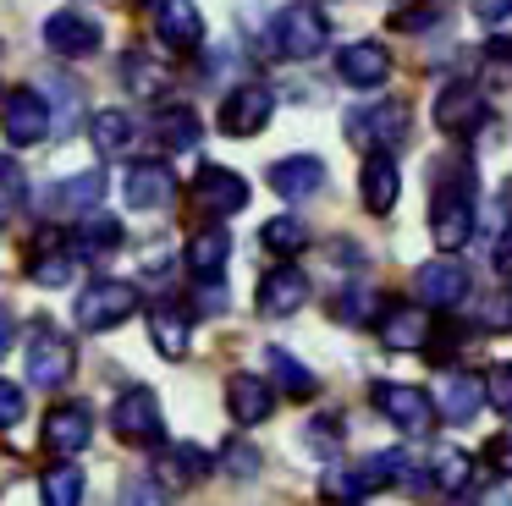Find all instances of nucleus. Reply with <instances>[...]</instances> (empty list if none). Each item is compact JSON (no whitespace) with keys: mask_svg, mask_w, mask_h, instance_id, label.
<instances>
[{"mask_svg":"<svg viewBox=\"0 0 512 506\" xmlns=\"http://www.w3.org/2000/svg\"><path fill=\"white\" fill-rule=\"evenodd\" d=\"M23 198H28V182H23V165L12 160V154H0V226L23 209Z\"/></svg>","mask_w":512,"mask_h":506,"instance_id":"nucleus-35","label":"nucleus"},{"mask_svg":"<svg viewBox=\"0 0 512 506\" xmlns=\"http://www.w3.org/2000/svg\"><path fill=\"white\" fill-rule=\"evenodd\" d=\"M485 457H490V468H496V473H507V479H512V435L490 440V451H485Z\"/></svg>","mask_w":512,"mask_h":506,"instance_id":"nucleus-44","label":"nucleus"},{"mask_svg":"<svg viewBox=\"0 0 512 506\" xmlns=\"http://www.w3.org/2000/svg\"><path fill=\"white\" fill-rule=\"evenodd\" d=\"M122 506H166V495H160L149 479H127L122 484Z\"/></svg>","mask_w":512,"mask_h":506,"instance_id":"nucleus-42","label":"nucleus"},{"mask_svg":"<svg viewBox=\"0 0 512 506\" xmlns=\"http://www.w3.org/2000/svg\"><path fill=\"white\" fill-rule=\"evenodd\" d=\"M133 6H144V0H133Z\"/></svg>","mask_w":512,"mask_h":506,"instance_id":"nucleus-46","label":"nucleus"},{"mask_svg":"<svg viewBox=\"0 0 512 506\" xmlns=\"http://www.w3.org/2000/svg\"><path fill=\"white\" fill-rule=\"evenodd\" d=\"M122 248V220L116 215H78V253L83 259H100V253Z\"/></svg>","mask_w":512,"mask_h":506,"instance_id":"nucleus-29","label":"nucleus"},{"mask_svg":"<svg viewBox=\"0 0 512 506\" xmlns=\"http://www.w3.org/2000/svg\"><path fill=\"white\" fill-rule=\"evenodd\" d=\"M270 116H276V94L265 83H243L221 105V132L226 138H254V132H265Z\"/></svg>","mask_w":512,"mask_h":506,"instance_id":"nucleus-8","label":"nucleus"},{"mask_svg":"<svg viewBox=\"0 0 512 506\" xmlns=\"http://www.w3.org/2000/svg\"><path fill=\"white\" fill-rule=\"evenodd\" d=\"M23 363H28V380H34L39 391H56V385H67L72 369H78V347H72L56 325H34L28 330V358Z\"/></svg>","mask_w":512,"mask_h":506,"instance_id":"nucleus-3","label":"nucleus"},{"mask_svg":"<svg viewBox=\"0 0 512 506\" xmlns=\"http://www.w3.org/2000/svg\"><path fill=\"white\" fill-rule=\"evenodd\" d=\"M193 193H199V204L210 209V215H237V209L248 204V182L237 171H226V165H204Z\"/></svg>","mask_w":512,"mask_h":506,"instance_id":"nucleus-18","label":"nucleus"},{"mask_svg":"<svg viewBox=\"0 0 512 506\" xmlns=\"http://www.w3.org/2000/svg\"><path fill=\"white\" fill-rule=\"evenodd\" d=\"M430 237H435V248H441V253H457L468 237H474V198H468V176H457V187L435 182Z\"/></svg>","mask_w":512,"mask_h":506,"instance_id":"nucleus-1","label":"nucleus"},{"mask_svg":"<svg viewBox=\"0 0 512 506\" xmlns=\"http://www.w3.org/2000/svg\"><path fill=\"white\" fill-rule=\"evenodd\" d=\"M94 440V413L83 402H61L56 413L45 418V451L50 457H78Z\"/></svg>","mask_w":512,"mask_h":506,"instance_id":"nucleus-12","label":"nucleus"},{"mask_svg":"<svg viewBox=\"0 0 512 506\" xmlns=\"http://www.w3.org/2000/svg\"><path fill=\"white\" fill-rule=\"evenodd\" d=\"M94 149L100 154H127L133 149V138H138V121H133V110H122V105H111V110H94Z\"/></svg>","mask_w":512,"mask_h":506,"instance_id":"nucleus-26","label":"nucleus"},{"mask_svg":"<svg viewBox=\"0 0 512 506\" xmlns=\"http://www.w3.org/2000/svg\"><path fill=\"white\" fill-rule=\"evenodd\" d=\"M270 187L281 198H314L325 187V165L314 154H287V160L270 165Z\"/></svg>","mask_w":512,"mask_h":506,"instance_id":"nucleus-22","label":"nucleus"},{"mask_svg":"<svg viewBox=\"0 0 512 506\" xmlns=\"http://www.w3.org/2000/svg\"><path fill=\"white\" fill-rule=\"evenodd\" d=\"M23 424V385L0 380V429H17Z\"/></svg>","mask_w":512,"mask_h":506,"instance_id":"nucleus-41","label":"nucleus"},{"mask_svg":"<svg viewBox=\"0 0 512 506\" xmlns=\"http://www.w3.org/2000/svg\"><path fill=\"white\" fill-rule=\"evenodd\" d=\"M347 132L375 143V149H386V154H397L402 143L413 138V121H408V105L386 99V105H369V110H358V116H347Z\"/></svg>","mask_w":512,"mask_h":506,"instance_id":"nucleus-9","label":"nucleus"},{"mask_svg":"<svg viewBox=\"0 0 512 506\" xmlns=\"http://www.w3.org/2000/svg\"><path fill=\"white\" fill-rule=\"evenodd\" d=\"M204 473H210V451H199V446H171L166 457H160V479H166L171 490H182V484H199Z\"/></svg>","mask_w":512,"mask_h":506,"instance_id":"nucleus-30","label":"nucleus"},{"mask_svg":"<svg viewBox=\"0 0 512 506\" xmlns=\"http://www.w3.org/2000/svg\"><path fill=\"white\" fill-rule=\"evenodd\" d=\"M358 193H364V204L375 209V215H391V204H397V193H402V176H397V160H391L386 149L364 160V171H358Z\"/></svg>","mask_w":512,"mask_h":506,"instance_id":"nucleus-21","label":"nucleus"},{"mask_svg":"<svg viewBox=\"0 0 512 506\" xmlns=\"http://www.w3.org/2000/svg\"><path fill=\"white\" fill-rule=\"evenodd\" d=\"M100 198H105V171H78V176H67V182L50 187L45 204L56 209V215H94Z\"/></svg>","mask_w":512,"mask_h":506,"instance_id":"nucleus-23","label":"nucleus"},{"mask_svg":"<svg viewBox=\"0 0 512 506\" xmlns=\"http://www.w3.org/2000/svg\"><path fill=\"white\" fill-rule=\"evenodd\" d=\"M0 127H6V143L12 149H34L56 132V116H50V99L39 88H12L0 99Z\"/></svg>","mask_w":512,"mask_h":506,"instance_id":"nucleus-2","label":"nucleus"},{"mask_svg":"<svg viewBox=\"0 0 512 506\" xmlns=\"http://www.w3.org/2000/svg\"><path fill=\"white\" fill-rule=\"evenodd\" d=\"M430 473H435V490H463L468 484V457L463 451H441V457L430 462Z\"/></svg>","mask_w":512,"mask_h":506,"instance_id":"nucleus-37","label":"nucleus"},{"mask_svg":"<svg viewBox=\"0 0 512 506\" xmlns=\"http://www.w3.org/2000/svg\"><path fill=\"white\" fill-rule=\"evenodd\" d=\"M336 77H342L347 88H380V83L391 77V55H386V44H375V39L347 44V50L336 55Z\"/></svg>","mask_w":512,"mask_h":506,"instance_id":"nucleus-13","label":"nucleus"},{"mask_svg":"<svg viewBox=\"0 0 512 506\" xmlns=\"http://www.w3.org/2000/svg\"><path fill=\"white\" fill-rule=\"evenodd\" d=\"M226 407H232V418L243 429H254V424H265V418H270L276 391H270L265 374H232V380H226Z\"/></svg>","mask_w":512,"mask_h":506,"instance_id":"nucleus-17","label":"nucleus"},{"mask_svg":"<svg viewBox=\"0 0 512 506\" xmlns=\"http://www.w3.org/2000/svg\"><path fill=\"white\" fill-rule=\"evenodd\" d=\"M45 44L56 55H67V61L94 55V50H100V22L83 17V11H56V17L45 22Z\"/></svg>","mask_w":512,"mask_h":506,"instance_id":"nucleus-15","label":"nucleus"},{"mask_svg":"<svg viewBox=\"0 0 512 506\" xmlns=\"http://www.w3.org/2000/svg\"><path fill=\"white\" fill-rule=\"evenodd\" d=\"M380 341H386L391 352H424L430 347V319H424V308L391 303L386 314H380Z\"/></svg>","mask_w":512,"mask_h":506,"instance_id":"nucleus-20","label":"nucleus"},{"mask_svg":"<svg viewBox=\"0 0 512 506\" xmlns=\"http://www.w3.org/2000/svg\"><path fill=\"white\" fill-rule=\"evenodd\" d=\"M221 462H226V473H237V479H254V473H259V451L243 446V440H226Z\"/></svg>","mask_w":512,"mask_h":506,"instance_id":"nucleus-40","label":"nucleus"},{"mask_svg":"<svg viewBox=\"0 0 512 506\" xmlns=\"http://www.w3.org/2000/svg\"><path fill=\"white\" fill-rule=\"evenodd\" d=\"M182 259H188V270L199 275V281H210V275H221L226 259H232V237H226V231H199Z\"/></svg>","mask_w":512,"mask_h":506,"instance_id":"nucleus-27","label":"nucleus"},{"mask_svg":"<svg viewBox=\"0 0 512 506\" xmlns=\"http://www.w3.org/2000/svg\"><path fill=\"white\" fill-rule=\"evenodd\" d=\"M325 39H331V22H325L320 6H309V0H292L276 17V50L287 55V61H314V55L325 50Z\"/></svg>","mask_w":512,"mask_h":506,"instance_id":"nucleus-6","label":"nucleus"},{"mask_svg":"<svg viewBox=\"0 0 512 506\" xmlns=\"http://www.w3.org/2000/svg\"><path fill=\"white\" fill-rule=\"evenodd\" d=\"M479 402H485V385H479L474 374H463V369L441 374V413L452 418V424H474Z\"/></svg>","mask_w":512,"mask_h":506,"instance_id":"nucleus-25","label":"nucleus"},{"mask_svg":"<svg viewBox=\"0 0 512 506\" xmlns=\"http://www.w3.org/2000/svg\"><path fill=\"white\" fill-rule=\"evenodd\" d=\"M259 237H265V248H270V253H281V259H287V253H303V248H309V231H303V220H292V215L270 220V226L259 231Z\"/></svg>","mask_w":512,"mask_h":506,"instance_id":"nucleus-36","label":"nucleus"},{"mask_svg":"<svg viewBox=\"0 0 512 506\" xmlns=\"http://www.w3.org/2000/svg\"><path fill=\"white\" fill-rule=\"evenodd\" d=\"M303 303H309V275L292 270V264H276V270L259 281V314L287 319V314H298Z\"/></svg>","mask_w":512,"mask_h":506,"instance_id":"nucleus-14","label":"nucleus"},{"mask_svg":"<svg viewBox=\"0 0 512 506\" xmlns=\"http://www.w3.org/2000/svg\"><path fill=\"white\" fill-rule=\"evenodd\" d=\"M485 402L496 407L501 418H512V363H496V369L485 374Z\"/></svg>","mask_w":512,"mask_h":506,"instance_id":"nucleus-38","label":"nucleus"},{"mask_svg":"<svg viewBox=\"0 0 512 506\" xmlns=\"http://www.w3.org/2000/svg\"><path fill=\"white\" fill-rule=\"evenodd\" d=\"M149 336H155V352L160 358H188V314L182 308H155L149 314Z\"/></svg>","mask_w":512,"mask_h":506,"instance_id":"nucleus-28","label":"nucleus"},{"mask_svg":"<svg viewBox=\"0 0 512 506\" xmlns=\"http://www.w3.org/2000/svg\"><path fill=\"white\" fill-rule=\"evenodd\" d=\"M122 83L133 88V94H160V88H166V66H155L149 50H127L122 55Z\"/></svg>","mask_w":512,"mask_h":506,"instance_id":"nucleus-33","label":"nucleus"},{"mask_svg":"<svg viewBox=\"0 0 512 506\" xmlns=\"http://www.w3.org/2000/svg\"><path fill=\"white\" fill-rule=\"evenodd\" d=\"M111 429H116V440H127V446H160V435H166L160 396L149 391V385L122 391V396H116V407H111Z\"/></svg>","mask_w":512,"mask_h":506,"instance_id":"nucleus-5","label":"nucleus"},{"mask_svg":"<svg viewBox=\"0 0 512 506\" xmlns=\"http://www.w3.org/2000/svg\"><path fill=\"white\" fill-rule=\"evenodd\" d=\"M375 314V292H364V286H347L342 297H336V319H347V325H353V319H369Z\"/></svg>","mask_w":512,"mask_h":506,"instance_id":"nucleus-39","label":"nucleus"},{"mask_svg":"<svg viewBox=\"0 0 512 506\" xmlns=\"http://www.w3.org/2000/svg\"><path fill=\"white\" fill-rule=\"evenodd\" d=\"M375 407H380V418H391V424H397L408 440H424L435 429V402L424 391H413V385L380 380L375 385Z\"/></svg>","mask_w":512,"mask_h":506,"instance_id":"nucleus-7","label":"nucleus"},{"mask_svg":"<svg viewBox=\"0 0 512 506\" xmlns=\"http://www.w3.org/2000/svg\"><path fill=\"white\" fill-rule=\"evenodd\" d=\"M413 286H419V297L430 308H463L468 303V270L452 259V253L424 259L419 270H413Z\"/></svg>","mask_w":512,"mask_h":506,"instance_id":"nucleus-11","label":"nucleus"},{"mask_svg":"<svg viewBox=\"0 0 512 506\" xmlns=\"http://www.w3.org/2000/svg\"><path fill=\"white\" fill-rule=\"evenodd\" d=\"M6 347H12V314L0 308V358H6Z\"/></svg>","mask_w":512,"mask_h":506,"instance_id":"nucleus-45","label":"nucleus"},{"mask_svg":"<svg viewBox=\"0 0 512 506\" xmlns=\"http://www.w3.org/2000/svg\"><path fill=\"white\" fill-rule=\"evenodd\" d=\"M474 17L485 28H512V0H474Z\"/></svg>","mask_w":512,"mask_h":506,"instance_id":"nucleus-43","label":"nucleus"},{"mask_svg":"<svg viewBox=\"0 0 512 506\" xmlns=\"http://www.w3.org/2000/svg\"><path fill=\"white\" fill-rule=\"evenodd\" d=\"M265 363H270V374L281 380V391H287V396H314V385H320L298 358H292V352H281V347H270V352H265Z\"/></svg>","mask_w":512,"mask_h":506,"instance_id":"nucleus-34","label":"nucleus"},{"mask_svg":"<svg viewBox=\"0 0 512 506\" xmlns=\"http://www.w3.org/2000/svg\"><path fill=\"white\" fill-rule=\"evenodd\" d=\"M199 116H193L188 105H171V110H160V143L166 149H177V154H188V149H199Z\"/></svg>","mask_w":512,"mask_h":506,"instance_id":"nucleus-32","label":"nucleus"},{"mask_svg":"<svg viewBox=\"0 0 512 506\" xmlns=\"http://www.w3.org/2000/svg\"><path fill=\"white\" fill-rule=\"evenodd\" d=\"M435 121H441L452 138H474V132L490 127V105H485V94H479L474 83H452V88H441V99H435Z\"/></svg>","mask_w":512,"mask_h":506,"instance_id":"nucleus-10","label":"nucleus"},{"mask_svg":"<svg viewBox=\"0 0 512 506\" xmlns=\"http://www.w3.org/2000/svg\"><path fill=\"white\" fill-rule=\"evenodd\" d=\"M133 314H138V286H127V281H89L78 292V303H72L78 330H111Z\"/></svg>","mask_w":512,"mask_h":506,"instance_id":"nucleus-4","label":"nucleus"},{"mask_svg":"<svg viewBox=\"0 0 512 506\" xmlns=\"http://www.w3.org/2000/svg\"><path fill=\"white\" fill-rule=\"evenodd\" d=\"M171 198H177V176H171V165H127V204L133 209H166Z\"/></svg>","mask_w":512,"mask_h":506,"instance_id":"nucleus-19","label":"nucleus"},{"mask_svg":"<svg viewBox=\"0 0 512 506\" xmlns=\"http://www.w3.org/2000/svg\"><path fill=\"white\" fill-rule=\"evenodd\" d=\"M28 275H34V286H72V275H78V259L61 248L56 231H45V237H39V253L28 259Z\"/></svg>","mask_w":512,"mask_h":506,"instance_id":"nucleus-24","label":"nucleus"},{"mask_svg":"<svg viewBox=\"0 0 512 506\" xmlns=\"http://www.w3.org/2000/svg\"><path fill=\"white\" fill-rule=\"evenodd\" d=\"M155 33L166 50H199L204 44V17L193 0H160L155 6Z\"/></svg>","mask_w":512,"mask_h":506,"instance_id":"nucleus-16","label":"nucleus"},{"mask_svg":"<svg viewBox=\"0 0 512 506\" xmlns=\"http://www.w3.org/2000/svg\"><path fill=\"white\" fill-rule=\"evenodd\" d=\"M39 495H45V506H83V468L78 462H56V468H45Z\"/></svg>","mask_w":512,"mask_h":506,"instance_id":"nucleus-31","label":"nucleus"}]
</instances>
